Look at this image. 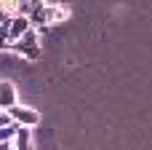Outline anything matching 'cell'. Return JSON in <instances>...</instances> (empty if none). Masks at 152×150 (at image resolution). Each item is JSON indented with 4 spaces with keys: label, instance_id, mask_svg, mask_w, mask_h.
<instances>
[{
    "label": "cell",
    "instance_id": "3",
    "mask_svg": "<svg viewBox=\"0 0 152 150\" xmlns=\"http://www.w3.org/2000/svg\"><path fill=\"white\" fill-rule=\"evenodd\" d=\"M11 118L21 121L24 126H32V123H37V113H35V110H27V107H13V110H11Z\"/></svg>",
    "mask_w": 152,
    "mask_h": 150
},
{
    "label": "cell",
    "instance_id": "5",
    "mask_svg": "<svg viewBox=\"0 0 152 150\" xmlns=\"http://www.w3.org/2000/svg\"><path fill=\"white\" fill-rule=\"evenodd\" d=\"M3 19H5V13H3V8H0V21H3Z\"/></svg>",
    "mask_w": 152,
    "mask_h": 150
},
{
    "label": "cell",
    "instance_id": "1",
    "mask_svg": "<svg viewBox=\"0 0 152 150\" xmlns=\"http://www.w3.org/2000/svg\"><path fill=\"white\" fill-rule=\"evenodd\" d=\"M0 107H5V110L16 107V89L8 81H0Z\"/></svg>",
    "mask_w": 152,
    "mask_h": 150
},
{
    "label": "cell",
    "instance_id": "2",
    "mask_svg": "<svg viewBox=\"0 0 152 150\" xmlns=\"http://www.w3.org/2000/svg\"><path fill=\"white\" fill-rule=\"evenodd\" d=\"M29 32V21L24 19V16H16L11 24H8V38H21V35H27Z\"/></svg>",
    "mask_w": 152,
    "mask_h": 150
},
{
    "label": "cell",
    "instance_id": "4",
    "mask_svg": "<svg viewBox=\"0 0 152 150\" xmlns=\"http://www.w3.org/2000/svg\"><path fill=\"white\" fill-rule=\"evenodd\" d=\"M5 126H8V115H3V113H0V129H5Z\"/></svg>",
    "mask_w": 152,
    "mask_h": 150
}]
</instances>
